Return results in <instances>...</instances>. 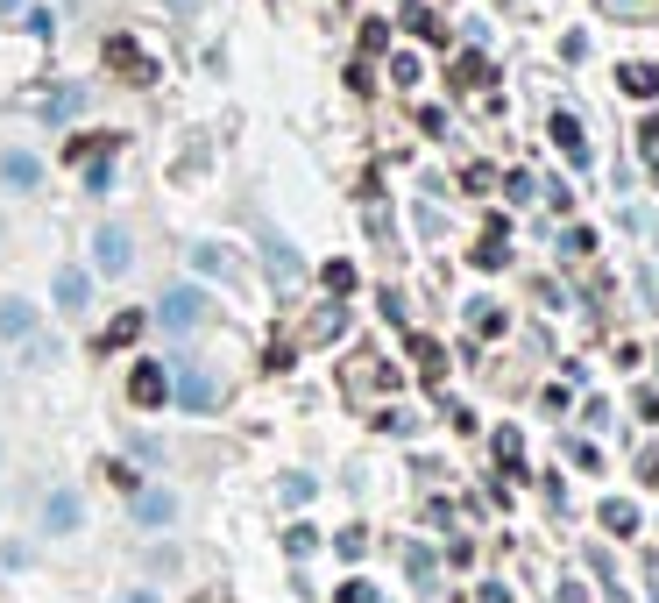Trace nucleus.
Returning <instances> with one entry per match:
<instances>
[{
    "instance_id": "obj_17",
    "label": "nucleus",
    "mask_w": 659,
    "mask_h": 603,
    "mask_svg": "<svg viewBox=\"0 0 659 603\" xmlns=\"http://www.w3.org/2000/svg\"><path fill=\"white\" fill-rule=\"evenodd\" d=\"M0 178H8V185H22V192H29V185H36L43 171H36V157H22V149H15V157H0Z\"/></svg>"
},
{
    "instance_id": "obj_28",
    "label": "nucleus",
    "mask_w": 659,
    "mask_h": 603,
    "mask_svg": "<svg viewBox=\"0 0 659 603\" xmlns=\"http://www.w3.org/2000/svg\"><path fill=\"white\" fill-rule=\"evenodd\" d=\"M404 568H411V582H419V589L433 582V554H426V547H411V561H404Z\"/></svg>"
},
{
    "instance_id": "obj_4",
    "label": "nucleus",
    "mask_w": 659,
    "mask_h": 603,
    "mask_svg": "<svg viewBox=\"0 0 659 603\" xmlns=\"http://www.w3.org/2000/svg\"><path fill=\"white\" fill-rule=\"evenodd\" d=\"M128 398L149 412V405H163V398H171V369H156V362H135L128 369Z\"/></svg>"
},
{
    "instance_id": "obj_7",
    "label": "nucleus",
    "mask_w": 659,
    "mask_h": 603,
    "mask_svg": "<svg viewBox=\"0 0 659 603\" xmlns=\"http://www.w3.org/2000/svg\"><path fill=\"white\" fill-rule=\"evenodd\" d=\"M553 142H560L567 164H589V135H582V121H574V114H553Z\"/></svg>"
},
{
    "instance_id": "obj_21",
    "label": "nucleus",
    "mask_w": 659,
    "mask_h": 603,
    "mask_svg": "<svg viewBox=\"0 0 659 603\" xmlns=\"http://www.w3.org/2000/svg\"><path fill=\"white\" fill-rule=\"evenodd\" d=\"M497 462H504V469H511V476H518V469H525V440H518V433H511V426H504V433H497Z\"/></svg>"
},
{
    "instance_id": "obj_33",
    "label": "nucleus",
    "mask_w": 659,
    "mask_h": 603,
    "mask_svg": "<svg viewBox=\"0 0 659 603\" xmlns=\"http://www.w3.org/2000/svg\"><path fill=\"white\" fill-rule=\"evenodd\" d=\"M121 603H156V596H149V589H128V596H121Z\"/></svg>"
},
{
    "instance_id": "obj_5",
    "label": "nucleus",
    "mask_w": 659,
    "mask_h": 603,
    "mask_svg": "<svg viewBox=\"0 0 659 603\" xmlns=\"http://www.w3.org/2000/svg\"><path fill=\"white\" fill-rule=\"evenodd\" d=\"M135 497V525H171L178 518V497L171 490H128Z\"/></svg>"
},
{
    "instance_id": "obj_15",
    "label": "nucleus",
    "mask_w": 659,
    "mask_h": 603,
    "mask_svg": "<svg viewBox=\"0 0 659 603\" xmlns=\"http://www.w3.org/2000/svg\"><path fill=\"white\" fill-rule=\"evenodd\" d=\"M192 263H199L206 277H234V256H227L220 242H199V249H192Z\"/></svg>"
},
{
    "instance_id": "obj_12",
    "label": "nucleus",
    "mask_w": 659,
    "mask_h": 603,
    "mask_svg": "<svg viewBox=\"0 0 659 603\" xmlns=\"http://www.w3.org/2000/svg\"><path fill=\"white\" fill-rule=\"evenodd\" d=\"M78 107H86V93H78V86H50V100H43V121H71Z\"/></svg>"
},
{
    "instance_id": "obj_20",
    "label": "nucleus",
    "mask_w": 659,
    "mask_h": 603,
    "mask_svg": "<svg viewBox=\"0 0 659 603\" xmlns=\"http://www.w3.org/2000/svg\"><path fill=\"white\" fill-rule=\"evenodd\" d=\"M404 29H411V36H426V43H447V36H440V15H433V8H411V15H404Z\"/></svg>"
},
{
    "instance_id": "obj_13",
    "label": "nucleus",
    "mask_w": 659,
    "mask_h": 603,
    "mask_svg": "<svg viewBox=\"0 0 659 603\" xmlns=\"http://www.w3.org/2000/svg\"><path fill=\"white\" fill-rule=\"evenodd\" d=\"M107 149H121V135H71V142H64V157L78 164V157H107Z\"/></svg>"
},
{
    "instance_id": "obj_1",
    "label": "nucleus",
    "mask_w": 659,
    "mask_h": 603,
    "mask_svg": "<svg viewBox=\"0 0 659 603\" xmlns=\"http://www.w3.org/2000/svg\"><path fill=\"white\" fill-rule=\"evenodd\" d=\"M206 313H213V306H206V291H199V284H171V291H163V306H156V327L192 334Z\"/></svg>"
},
{
    "instance_id": "obj_24",
    "label": "nucleus",
    "mask_w": 659,
    "mask_h": 603,
    "mask_svg": "<svg viewBox=\"0 0 659 603\" xmlns=\"http://www.w3.org/2000/svg\"><path fill=\"white\" fill-rule=\"evenodd\" d=\"M334 554H341V561H362V554H369V540H362V525H348V533L334 540Z\"/></svg>"
},
{
    "instance_id": "obj_25",
    "label": "nucleus",
    "mask_w": 659,
    "mask_h": 603,
    "mask_svg": "<svg viewBox=\"0 0 659 603\" xmlns=\"http://www.w3.org/2000/svg\"><path fill=\"white\" fill-rule=\"evenodd\" d=\"M341 320H348V313H341V306H326V313H319V320H312V341H334V334H341Z\"/></svg>"
},
{
    "instance_id": "obj_31",
    "label": "nucleus",
    "mask_w": 659,
    "mask_h": 603,
    "mask_svg": "<svg viewBox=\"0 0 659 603\" xmlns=\"http://www.w3.org/2000/svg\"><path fill=\"white\" fill-rule=\"evenodd\" d=\"M638 476H645V483H659V447H645V455H638Z\"/></svg>"
},
{
    "instance_id": "obj_8",
    "label": "nucleus",
    "mask_w": 659,
    "mask_h": 603,
    "mask_svg": "<svg viewBox=\"0 0 659 603\" xmlns=\"http://www.w3.org/2000/svg\"><path fill=\"white\" fill-rule=\"evenodd\" d=\"M0 334H8V341L36 334V306H29V298H0Z\"/></svg>"
},
{
    "instance_id": "obj_23",
    "label": "nucleus",
    "mask_w": 659,
    "mask_h": 603,
    "mask_svg": "<svg viewBox=\"0 0 659 603\" xmlns=\"http://www.w3.org/2000/svg\"><path fill=\"white\" fill-rule=\"evenodd\" d=\"M411 355H419V369H426V376H440V362H447V355H440V341H426V334L411 341Z\"/></svg>"
},
{
    "instance_id": "obj_2",
    "label": "nucleus",
    "mask_w": 659,
    "mask_h": 603,
    "mask_svg": "<svg viewBox=\"0 0 659 603\" xmlns=\"http://www.w3.org/2000/svg\"><path fill=\"white\" fill-rule=\"evenodd\" d=\"M171 398L185 405V412H220V398H227V384L213 369H178V384H171Z\"/></svg>"
},
{
    "instance_id": "obj_19",
    "label": "nucleus",
    "mask_w": 659,
    "mask_h": 603,
    "mask_svg": "<svg viewBox=\"0 0 659 603\" xmlns=\"http://www.w3.org/2000/svg\"><path fill=\"white\" fill-rule=\"evenodd\" d=\"M475 270H504V220L489 228V242L475 249Z\"/></svg>"
},
{
    "instance_id": "obj_3",
    "label": "nucleus",
    "mask_w": 659,
    "mask_h": 603,
    "mask_svg": "<svg viewBox=\"0 0 659 603\" xmlns=\"http://www.w3.org/2000/svg\"><path fill=\"white\" fill-rule=\"evenodd\" d=\"M93 263H100L107 277H128V270H135V235H128V228H114V220H107V228L93 235Z\"/></svg>"
},
{
    "instance_id": "obj_11",
    "label": "nucleus",
    "mask_w": 659,
    "mask_h": 603,
    "mask_svg": "<svg viewBox=\"0 0 659 603\" xmlns=\"http://www.w3.org/2000/svg\"><path fill=\"white\" fill-rule=\"evenodd\" d=\"M107 64H114V71H135V79H149V57H142L128 36H114V43H107Z\"/></svg>"
},
{
    "instance_id": "obj_9",
    "label": "nucleus",
    "mask_w": 659,
    "mask_h": 603,
    "mask_svg": "<svg viewBox=\"0 0 659 603\" xmlns=\"http://www.w3.org/2000/svg\"><path fill=\"white\" fill-rule=\"evenodd\" d=\"M43 525H50V533H71V525H78V497H71V490H50Z\"/></svg>"
},
{
    "instance_id": "obj_14",
    "label": "nucleus",
    "mask_w": 659,
    "mask_h": 603,
    "mask_svg": "<svg viewBox=\"0 0 659 603\" xmlns=\"http://www.w3.org/2000/svg\"><path fill=\"white\" fill-rule=\"evenodd\" d=\"M603 15H610V22H652L659 0H603Z\"/></svg>"
},
{
    "instance_id": "obj_35",
    "label": "nucleus",
    "mask_w": 659,
    "mask_h": 603,
    "mask_svg": "<svg viewBox=\"0 0 659 603\" xmlns=\"http://www.w3.org/2000/svg\"><path fill=\"white\" fill-rule=\"evenodd\" d=\"M171 8H199V0H171Z\"/></svg>"
},
{
    "instance_id": "obj_32",
    "label": "nucleus",
    "mask_w": 659,
    "mask_h": 603,
    "mask_svg": "<svg viewBox=\"0 0 659 603\" xmlns=\"http://www.w3.org/2000/svg\"><path fill=\"white\" fill-rule=\"evenodd\" d=\"M475 603H511V596H504V589H482V596H475Z\"/></svg>"
},
{
    "instance_id": "obj_6",
    "label": "nucleus",
    "mask_w": 659,
    "mask_h": 603,
    "mask_svg": "<svg viewBox=\"0 0 659 603\" xmlns=\"http://www.w3.org/2000/svg\"><path fill=\"white\" fill-rule=\"evenodd\" d=\"M57 306L64 313H86L93 306V277L86 270H57Z\"/></svg>"
},
{
    "instance_id": "obj_30",
    "label": "nucleus",
    "mask_w": 659,
    "mask_h": 603,
    "mask_svg": "<svg viewBox=\"0 0 659 603\" xmlns=\"http://www.w3.org/2000/svg\"><path fill=\"white\" fill-rule=\"evenodd\" d=\"M334 603H376V589H369V582H348V589H341Z\"/></svg>"
},
{
    "instance_id": "obj_27",
    "label": "nucleus",
    "mask_w": 659,
    "mask_h": 603,
    "mask_svg": "<svg viewBox=\"0 0 659 603\" xmlns=\"http://www.w3.org/2000/svg\"><path fill=\"white\" fill-rule=\"evenodd\" d=\"M312 490H319L312 476H284V504H312Z\"/></svg>"
},
{
    "instance_id": "obj_18",
    "label": "nucleus",
    "mask_w": 659,
    "mask_h": 603,
    "mask_svg": "<svg viewBox=\"0 0 659 603\" xmlns=\"http://www.w3.org/2000/svg\"><path fill=\"white\" fill-rule=\"evenodd\" d=\"M603 525H610V533H638V504L610 497V504H603Z\"/></svg>"
},
{
    "instance_id": "obj_26",
    "label": "nucleus",
    "mask_w": 659,
    "mask_h": 603,
    "mask_svg": "<svg viewBox=\"0 0 659 603\" xmlns=\"http://www.w3.org/2000/svg\"><path fill=\"white\" fill-rule=\"evenodd\" d=\"M390 79H397V86H419V57H411V50L390 57Z\"/></svg>"
},
{
    "instance_id": "obj_22",
    "label": "nucleus",
    "mask_w": 659,
    "mask_h": 603,
    "mask_svg": "<svg viewBox=\"0 0 659 603\" xmlns=\"http://www.w3.org/2000/svg\"><path fill=\"white\" fill-rule=\"evenodd\" d=\"M326 291L348 298V291H355V263H326Z\"/></svg>"
},
{
    "instance_id": "obj_10",
    "label": "nucleus",
    "mask_w": 659,
    "mask_h": 603,
    "mask_svg": "<svg viewBox=\"0 0 659 603\" xmlns=\"http://www.w3.org/2000/svg\"><path fill=\"white\" fill-rule=\"evenodd\" d=\"M617 86H624L631 100H652V93H659V71H652V64H624V71H617Z\"/></svg>"
},
{
    "instance_id": "obj_29",
    "label": "nucleus",
    "mask_w": 659,
    "mask_h": 603,
    "mask_svg": "<svg viewBox=\"0 0 659 603\" xmlns=\"http://www.w3.org/2000/svg\"><path fill=\"white\" fill-rule=\"evenodd\" d=\"M468 320H475V334H504V313H497V306H475Z\"/></svg>"
},
{
    "instance_id": "obj_34",
    "label": "nucleus",
    "mask_w": 659,
    "mask_h": 603,
    "mask_svg": "<svg viewBox=\"0 0 659 603\" xmlns=\"http://www.w3.org/2000/svg\"><path fill=\"white\" fill-rule=\"evenodd\" d=\"M0 15H22V0H0Z\"/></svg>"
},
{
    "instance_id": "obj_16",
    "label": "nucleus",
    "mask_w": 659,
    "mask_h": 603,
    "mask_svg": "<svg viewBox=\"0 0 659 603\" xmlns=\"http://www.w3.org/2000/svg\"><path fill=\"white\" fill-rule=\"evenodd\" d=\"M142 327H149V320H142V313H114V327H107V334H100V348H128V341H135V334H142Z\"/></svg>"
},
{
    "instance_id": "obj_36",
    "label": "nucleus",
    "mask_w": 659,
    "mask_h": 603,
    "mask_svg": "<svg viewBox=\"0 0 659 603\" xmlns=\"http://www.w3.org/2000/svg\"><path fill=\"white\" fill-rule=\"evenodd\" d=\"M652 178H659V164H652Z\"/></svg>"
}]
</instances>
